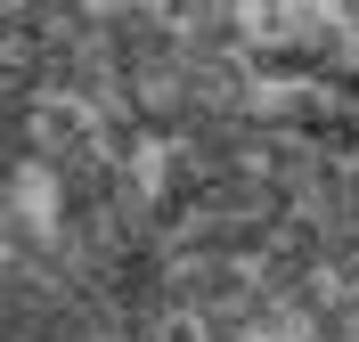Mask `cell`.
I'll return each instance as SVG.
<instances>
[{
	"label": "cell",
	"instance_id": "obj_1",
	"mask_svg": "<svg viewBox=\"0 0 359 342\" xmlns=\"http://www.w3.org/2000/svg\"><path fill=\"white\" fill-rule=\"evenodd\" d=\"M0 342H163L139 187L66 90L0 82Z\"/></svg>",
	"mask_w": 359,
	"mask_h": 342
}]
</instances>
